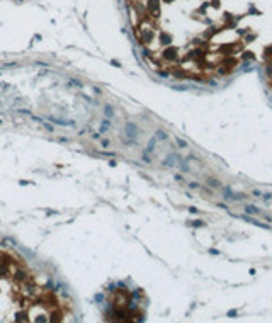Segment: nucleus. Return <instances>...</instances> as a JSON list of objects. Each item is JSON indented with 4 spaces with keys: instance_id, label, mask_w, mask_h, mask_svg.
<instances>
[{
    "instance_id": "f257e3e1",
    "label": "nucleus",
    "mask_w": 272,
    "mask_h": 323,
    "mask_svg": "<svg viewBox=\"0 0 272 323\" xmlns=\"http://www.w3.org/2000/svg\"><path fill=\"white\" fill-rule=\"evenodd\" d=\"M242 220H243V221H247V223H252V224H255V226L262 228V230H270V226H269V224H265V223H260V221H255L254 218H250V216H242Z\"/></svg>"
},
{
    "instance_id": "f03ea898",
    "label": "nucleus",
    "mask_w": 272,
    "mask_h": 323,
    "mask_svg": "<svg viewBox=\"0 0 272 323\" xmlns=\"http://www.w3.org/2000/svg\"><path fill=\"white\" fill-rule=\"evenodd\" d=\"M146 9H148L150 14H155V12H158V9H160V2H158V0H148Z\"/></svg>"
},
{
    "instance_id": "7ed1b4c3",
    "label": "nucleus",
    "mask_w": 272,
    "mask_h": 323,
    "mask_svg": "<svg viewBox=\"0 0 272 323\" xmlns=\"http://www.w3.org/2000/svg\"><path fill=\"white\" fill-rule=\"evenodd\" d=\"M245 213H248V214H258V213H260V209H258V208H254V206H245Z\"/></svg>"
},
{
    "instance_id": "20e7f679",
    "label": "nucleus",
    "mask_w": 272,
    "mask_h": 323,
    "mask_svg": "<svg viewBox=\"0 0 272 323\" xmlns=\"http://www.w3.org/2000/svg\"><path fill=\"white\" fill-rule=\"evenodd\" d=\"M202 224H204L202 221H194V223H192V226H202Z\"/></svg>"
},
{
    "instance_id": "39448f33",
    "label": "nucleus",
    "mask_w": 272,
    "mask_h": 323,
    "mask_svg": "<svg viewBox=\"0 0 272 323\" xmlns=\"http://www.w3.org/2000/svg\"><path fill=\"white\" fill-rule=\"evenodd\" d=\"M228 316H236V309H231V311H228Z\"/></svg>"
},
{
    "instance_id": "423d86ee",
    "label": "nucleus",
    "mask_w": 272,
    "mask_h": 323,
    "mask_svg": "<svg viewBox=\"0 0 272 323\" xmlns=\"http://www.w3.org/2000/svg\"><path fill=\"white\" fill-rule=\"evenodd\" d=\"M254 196H257V197H260V196H262V192H260V191H254Z\"/></svg>"
},
{
    "instance_id": "0eeeda50",
    "label": "nucleus",
    "mask_w": 272,
    "mask_h": 323,
    "mask_svg": "<svg viewBox=\"0 0 272 323\" xmlns=\"http://www.w3.org/2000/svg\"><path fill=\"white\" fill-rule=\"evenodd\" d=\"M163 2H172V0H163Z\"/></svg>"
}]
</instances>
